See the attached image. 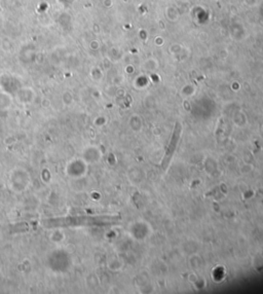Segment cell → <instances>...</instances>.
<instances>
[{"label": "cell", "mask_w": 263, "mask_h": 294, "mask_svg": "<svg viewBox=\"0 0 263 294\" xmlns=\"http://www.w3.org/2000/svg\"><path fill=\"white\" fill-rule=\"evenodd\" d=\"M178 139H179V131L174 133V135H173V137L171 139V142L169 143V146H168V149L166 151V155H165L164 160L162 162V168L163 169H166L169 166V164L171 162V158L173 157V154L176 151V145H177Z\"/></svg>", "instance_id": "cell-1"}]
</instances>
